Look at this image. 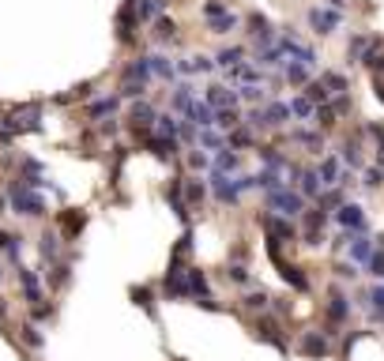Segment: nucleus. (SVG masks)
Listing matches in <instances>:
<instances>
[{
    "instance_id": "obj_20",
    "label": "nucleus",
    "mask_w": 384,
    "mask_h": 361,
    "mask_svg": "<svg viewBox=\"0 0 384 361\" xmlns=\"http://www.w3.org/2000/svg\"><path fill=\"white\" fill-rule=\"evenodd\" d=\"M203 102L219 113V109H238V87H226V83H208L203 87Z\"/></svg>"
},
{
    "instance_id": "obj_17",
    "label": "nucleus",
    "mask_w": 384,
    "mask_h": 361,
    "mask_svg": "<svg viewBox=\"0 0 384 361\" xmlns=\"http://www.w3.org/2000/svg\"><path fill=\"white\" fill-rule=\"evenodd\" d=\"M151 42L155 49H174V45H181V23L174 19V15H162V19L151 23Z\"/></svg>"
},
{
    "instance_id": "obj_5",
    "label": "nucleus",
    "mask_w": 384,
    "mask_h": 361,
    "mask_svg": "<svg viewBox=\"0 0 384 361\" xmlns=\"http://www.w3.org/2000/svg\"><path fill=\"white\" fill-rule=\"evenodd\" d=\"M12 279H15V286H20V301L26 305V309H34V305H42L45 298H49L38 267H26L23 264V267H15V271H12Z\"/></svg>"
},
{
    "instance_id": "obj_3",
    "label": "nucleus",
    "mask_w": 384,
    "mask_h": 361,
    "mask_svg": "<svg viewBox=\"0 0 384 361\" xmlns=\"http://www.w3.org/2000/svg\"><path fill=\"white\" fill-rule=\"evenodd\" d=\"M34 248H38V271H49L53 264L68 260V241H64V234L57 226H42L38 230V241H34Z\"/></svg>"
},
{
    "instance_id": "obj_18",
    "label": "nucleus",
    "mask_w": 384,
    "mask_h": 361,
    "mask_svg": "<svg viewBox=\"0 0 384 361\" xmlns=\"http://www.w3.org/2000/svg\"><path fill=\"white\" fill-rule=\"evenodd\" d=\"M275 271H279V279H283L294 294H309L313 290V279H309V271L302 264H294V260H279L275 264Z\"/></svg>"
},
{
    "instance_id": "obj_4",
    "label": "nucleus",
    "mask_w": 384,
    "mask_h": 361,
    "mask_svg": "<svg viewBox=\"0 0 384 361\" xmlns=\"http://www.w3.org/2000/svg\"><path fill=\"white\" fill-rule=\"evenodd\" d=\"M305 196L294 188V184H283V188L268 192L264 196V211H271V215H283V218H302L305 215Z\"/></svg>"
},
{
    "instance_id": "obj_44",
    "label": "nucleus",
    "mask_w": 384,
    "mask_h": 361,
    "mask_svg": "<svg viewBox=\"0 0 384 361\" xmlns=\"http://www.w3.org/2000/svg\"><path fill=\"white\" fill-rule=\"evenodd\" d=\"M358 184H362V188H369V192H381V188H384V166L369 162V166L358 173Z\"/></svg>"
},
{
    "instance_id": "obj_52",
    "label": "nucleus",
    "mask_w": 384,
    "mask_h": 361,
    "mask_svg": "<svg viewBox=\"0 0 384 361\" xmlns=\"http://www.w3.org/2000/svg\"><path fill=\"white\" fill-rule=\"evenodd\" d=\"M332 275H335V279H339V282H354V279H358V264H351V260H339V264L332 267Z\"/></svg>"
},
{
    "instance_id": "obj_19",
    "label": "nucleus",
    "mask_w": 384,
    "mask_h": 361,
    "mask_svg": "<svg viewBox=\"0 0 384 361\" xmlns=\"http://www.w3.org/2000/svg\"><path fill=\"white\" fill-rule=\"evenodd\" d=\"M290 102H283V98H268L264 102V128L268 132H286V125H290Z\"/></svg>"
},
{
    "instance_id": "obj_27",
    "label": "nucleus",
    "mask_w": 384,
    "mask_h": 361,
    "mask_svg": "<svg viewBox=\"0 0 384 361\" xmlns=\"http://www.w3.org/2000/svg\"><path fill=\"white\" fill-rule=\"evenodd\" d=\"M241 166H245V154L233 151V147H222L219 154H211V170L215 173H226V177H238Z\"/></svg>"
},
{
    "instance_id": "obj_34",
    "label": "nucleus",
    "mask_w": 384,
    "mask_h": 361,
    "mask_svg": "<svg viewBox=\"0 0 384 361\" xmlns=\"http://www.w3.org/2000/svg\"><path fill=\"white\" fill-rule=\"evenodd\" d=\"M226 147H233V151H241V154H245V151H256V147H260V136L252 132L249 125H241V128H233V132H226Z\"/></svg>"
},
{
    "instance_id": "obj_56",
    "label": "nucleus",
    "mask_w": 384,
    "mask_h": 361,
    "mask_svg": "<svg viewBox=\"0 0 384 361\" xmlns=\"http://www.w3.org/2000/svg\"><path fill=\"white\" fill-rule=\"evenodd\" d=\"M369 323H384V309H369Z\"/></svg>"
},
{
    "instance_id": "obj_13",
    "label": "nucleus",
    "mask_w": 384,
    "mask_h": 361,
    "mask_svg": "<svg viewBox=\"0 0 384 361\" xmlns=\"http://www.w3.org/2000/svg\"><path fill=\"white\" fill-rule=\"evenodd\" d=\"M87 222H91V211H83V207H64V211H57L53 226L64 234V241H68V245H76L79 234L87 230Z\"/></svg>"
},
{
    "instance_id": "obj_16",
    "label": "nucleus",
    "mask_w": 384,
    "mask_h": 361,
    "mask_svg": "<svg viewBox=\"0 0 384 361\" xmlns=\"http://www.w3.org/2000/svg\"><path fill=\"white\" fill-rule=\"evenodd\" d=\"M121 83H144V87H151L155 83L151 53H136V57H128L125 64H121Z\"/></svg>"
},
{
    "instance_id": "obj_57",
    "label": "nucleus",
    "mask_w": 384,
    "mask_h": 361,
    "mask_svg": "<svg viewBox=\"0 0 384 361\" xmlns=\"http://www.w3.org/2000/svg\"><path fill=\"white\" fill-rule=\"evenodd\" d=\"M373 90H377V98L384 102V79H373Z\"/></svg>"
},
{
    "instance_id": "obj_1",
    "label": "nucleus",
    "mask_w": 384,
    "mask_h": 361,
    "mask_svg": "<svg viewBox=\"0 0 384 361\" xmlns=\"http://www.w3.org/2000/svg\"><path fill=\"white\" fill-rule=\"evenodd\" d=\"M4 196H8V211L20 218H45L49 215V196L38 192L34 184H26L23 177H4Z\"/></svg>"
},
{
    "instance_id": "obj_8",
    "label": "nucleus",
    "mask_w": 384,
    "mask_h": 361,
    "mask_svg": "<svg viewBox=\"0 0 384 361\" xmlns=\"http://www.w3.org/2000/svg\"><path fill=\"white\" fill-rule=\"evenodd\" d=\"M351 312H354V301L346 298V290L339 282H332V286H328V298H324V323L339 331L343 323L351 320Z\"/></svg>"
},
{
    "instance_id": "obj_22",
    "label": "nucleus",
    "mask_w": 384,
    "mask_h": 361,
    "mask_svg": "<svg viewBox=\"0 0 384 361\" xmlns=\"http://www.w3.org/2000/svg\"><path fill=\"white\" fill-rule=\"evenodd\" d=\"M256 159H260V170H275V173H283V177H286L290 166H294V159H290L286 151H279V143H260Z\"/></svg>"
},
{
    "instance_id": "obj_30",
    "label": "nucleus",
    "mask_w": 384,
    "mask_h": 361,
    "mask_svg": "<svg viewBox=\"0 0 384 361\" xmlns=\"http://www.w3.org/2000/svg\"><path fill=\"white\" fill-rule=\"evenodd\" d=\"M373 248H377V241H373L369 234H354L351 245H346V260L365 267V264H369V256H373Z\"/></svg>"
},
{
    "instance_id": "obj_2",
    "label": "nucleus",
    "mask_w": 384,
    "mask_h": 361,
    "mask_svg": "<svg viewBox=\"0 0 384 361\" xmlns=\"http://www.w3.org/2000/svg\"><path fill=\"white\" fill-rule=\"evenodd\" d=\"M45 106H49L45 98H34V102H15V106L0 109V113H4L8 132H12V140L45 132Z\"/></svg>"
},
{
    "instance_id": "obj_49",
    "label": "nucleus",
    "mask_w": 384,
    "mask_h": 361,
    "mask_svg": "<svg viewBox=\"0 0 384 361\" xmlns=\"http://www.w3.org/2000/svg\"><path fill=\"white\" fill-rule=\"evenodd\" d=\"M226 282L241 286V290H252V271H249V264H226Z\"/></svg>"
},
{
    "instance_id": "obj_32",
    "label": "nucleus",
    "mask_w": 384,
    "mask_h": 361,
    "mask_svg": "<svg viewBox=\"0 0 384 361\" xmlns=\"http://www.w3.org/2000/svg\"><path fill=\"white\" fill-rule=\"evenodd\" d=\"M181 162H185V170H189L192 177H208L211 173V154L200 151V147H189V151L181 154Z\"/></svg>"
},
{
    "instance_id": "obj_48",
    "label": "nucleus",
    "mask_w": 384,
    "mask_h": 361,
    "mask_svg": "<svg viewBox=\"0 0 384 361\" xmlns=\"http://www.w3.org/2000/svg\"><path fill=\"white\" fill-rule=\"evenodd\" d=\"M271 98V90L268 87H238V102H241V106H264V102Z\"/></svg>"
},
{
    "instance_id": "obj_12",
    "label": "nucleus",
    "mask_w": 384,
    "mask_h": 361,
    "mask_svg": "<svg viewBox=\"0 0 384 361\" xmlns=\"http://www.w3.org/2000/svg\"><path fill=\"white\" fill-rule=\"evenodd\" d=\"M335 154H339V162L346 166V170H354V173L365 170V140L358 136V128H354V132H346L343 140L335 143Z\"/></svg>"
},
{
    "instance_id": "obj_45",
    "label": "nucleus",
    "mask_w": 384,
    "mask_h": 361,
    "mask_svg": "<svg viewBox=\"0 0 384 361\" xmlns=\"http://www.w3.org/2000/svg\"><path fill=\"white\" fill-rule=\"evenodd\" d=\"M57 312H61V305L45 298L42 305H34V309H26V316H31L34 323H42V328H45V323H53V320H57Z\"/></svg>"
},
{
    "instance_id": "obj_9",
    "label": "nucleus",
    "mask_w": 384,
    "mask_h": 361,
    "mask_svg": "<svg viewBox=\"0 0 384 361\" xmlns=\"http://www.w3.org/2000/svg\"><path fill=\"white\" fill-rule=\"evenodd\" d=\"M252 335H256L260 342H268V346H275L279 354H290V339L283 331V320L271 316V312H264V316H252Z\"/></svg>"
},
{
    "instance_id": "obj_28",
    "label": "nucleus",
    "mask_w": 384,
    "mask_h": 361,
    "mask_svg": "<svg viewBox=\"0 0 384 361\" xmlns=\"http://www.w3.org/2000/svg\"><path fill=\"white\" fill-rule=\"evenodd\" d=\"M208 200H211L208 177H192V173H185V203H189V211H200Z\"/></svg>"
},
{
    "instance_id": "obj_39",
    "label": "nucleus",
    "mask_w": 384,
    "mask_h": 361,
    "mask_svg": "<svg viewBox=\"0 0 384 361\" xmlns=\"http://www.w3.org/2000/svg\"><path fill=\"white\" fill-rule=\"evenodd\" d=\"M155 136H162V140H177V136H181V117L170 113V109H162L158 120H155Z\"/></svg>"
},
{
    "instance_id": "obj_41",
    "label": "nucleus",
    "mask_w": 384,
    "mask_h": 361,
    "mask_svg": "<svg viewBox=\"0 0 384 361\" xmlns=\"http://www.w3.org/2000/svg\"><path fill=\"white\" fill-rule=\"evenodd\" d=\"M343 203H351V192H346V188H324V192H321V200H316V207L328 211V215H335V211H339Z\"/></svg>"
},
{
    "instance_id": "obj_6",
    "label": "nucleus",
    "mask_w": 384,
    "mask_h": 361,
    "mask_svg": "<svg viewBox=\"0 0 384 361\" xmlns=\"http://www.w3.org/2000/svg\"><path fill=\"white\" fill-rule=\"evenodd\" d=\"M256 222H260V230H264V237L279 241V245H294V241H302V226H298L294 218H283V215H271V211H260Z\"/></svg>"
},
{
    "instance_id": "obj_7",
    "label": "nucleus",
    "mask_w": 384,
    "mask_h": 361,
    "mask_svg": "<svg viewBox=\"0 0 384 361\" xmlns=\"http://www.w3.org/2000/svg\"><path fill=\"white\" fill-rule=\"evenodd\" d=\"M305 23H309V31H313L316 38H332L335 31H343L346 15L335 12V8H328V4H313V8H305Z\"/></svg>"
},
{
    "instance_id": "obj_31",
    "label": "nucleus",
    "mask_w": 384,
    "mask_h": 361,
    "mask_svg": "<svg viewBox=\"0 0 384 361\" xmlns=\"http://www.w3.org/2000/svg\"><path fill=\"white\" fill-rule=\"evenodd\" d=\"M132 8H136V19L144 26H151L155 19H162L170 12V0H132Z\"/></svg>"
},
{
    "instance_id": "obj_15",
    "label": "nucleus",
    "mask_w": 384,
    "mask_h": 361,
    "mask_svg": "<svg viewBox=\"0 0 384 361\" xmlns=\"http://www.w3.org/2000/svg\"><path fill=\"white\" fill-rule=\"evenodd\" d=\"M335 222V230H346V234H369V218H365V207L362 203H343L339 211L332 215Z\"/></svg>"
},
{
    "instance_id": "obj_10",
    "label": "nucleus",
    "mask_w": 384,
    "mask_h": 361,
    "mask_svg": "<svg viewBox=\"0 0 384 361\" xmlns=\"http://www.w3.org/2000/svg\"><path fill=\"white\" fill-rule=\"evenodd\" d=\"M139 26H144V23L136 19L132 0H125V4L117 8V15H114V38H117V45H125V49L139 45Z\"/></svg>"
},
{
    "instance_id": "obj_43",
    "label": "nucleus",
    "mask_w": 384,
    "mask_h": 361,
    "mask_svg": "<svg viewBox=\"0 0 384 361\" xmlns=\"http://www.w3.org/2000/svg\"><path fill=\"white\" fill-rule=\"evenodd\" d=\"M245 125V109H219V113H215V128H219V132H233V128H241Z\"/></svg>"
},
{
    "instance_id": "obj_55",
    "label": "nucleus",
    "mask_w": 384,
    "mask_h": 361,
    "mask_svg": "<svg viewBox=\"0 0 384 361\" xmlns=\"http://www.w3.org/2000/svg\"><path fill=\"white\" fill-rule=\"evenodd\" d=\"M328 8H335V12H343L346 15V8H351V0H324Z\"/></svg>"
},
{
    "instance_id": "obj_35",
    "label": "nucleus",
    "mask_w": 384,
    "mask_h": 361,
    "mask_svg": "<svg viewBox=\"0 0 384 361\" xmlns=\"http://www.w3.org/2000/svg\"><path fill=\"white\" fill-rule=\"evenodd\" d=\"M241 23H245V19H241V15L233 12V8H226V12H222V15H215V19H203V26H208L211 34H219V38H222V34H233Z\"/></svg>"
},
{
    "instance_id": "obj_38",
    "label": "nucleus",
    "mask_w": 384,
    "mask_h": 361,
    "mask_svg": "<svg viewBox=\"0 0 384 361\" xmlns=\"http://www.w3.org/2000/svg\"><path fill=\"white\" fill-rule=\"evenodd\" d=\"M321 83H324L328 90H332V98L351 95V76H346V72H339V68H328V72H321Z\"/></svg>"
},
{
    "instance_id": "obj_24",
    "label": "nucleus",
    "mask_w": 384,
    "mask_h": 361,
    "mask_svg": "<svg viewBox=\"0 0 384 361\" xmlns=\"http://www.w3.org/2000/svg\"><path fill=\"white\" fill-rule=\"evenodd\" d=\"M238 309L245 312V316H264V312H271V294L268 290H241V298H238Z\"/></svg>"
},
{
    "instance_id": "obj_33",
    "label": "nucleus",
    "mask_w": 384,
    "mask_h": 361,
    "mask_svg": "<svg viewBox=\"0 0 384 361\" xmlns=\"http://www.w3.org/2000/svg\"><path fill=\"white\" fill-rule=\"evenodd\" d=\"M181 120H189V125H196V128H215V109L203 98H196L192 106L181 113Z\"/></svg>"
},
{
    "instance_id": "obj_47",
    "label": "nucleus",
    "mask_w": 384,
    "mask_h": 361,
    "mask_svg": "<svg viewBox=\"0 0 384 361\" xmlns=\"http://www.w3.org/2000/svg\"><path fill=\"white\" fill-rule=\"evenodd\" d=\"M132 301L147 312V316H158V305H155L158 298H155V290H151V286H132Z\"/></svg>"
},
{
    "instance_id": "obj_21",
    "label": "nucleus",
    "mask_w": 384,
    "mask_h": 361,
    "mask_svg": "<svg viewBox=\"0 0 384 361\" xmlns=\"http://www.w3.org/2000/svg\"><path fill=\"white\" fill-rule=\"evenodd\" d=\"M0 260H4L8 267H23V260H26V237L20 234V230H8L4 234V245H0Z\"/></svg>"
},
{
    "instance_id": "obj_36",
    "label": "nucleus",
    "mask_w": 384,
    "mask_h": 361,
    "mask_svg": "<svg viewBox=\"0 0 384 361\" xmlns=\"http://www.w3.org/2000/svg\"><path fill=\"white\" fill-rule=\"evenodd\" d=\"M316 76H313V68H305L302 61H286V68H283V83H290V87H298L302 90L305 83H313Z\"/></svg>"
},
{
    "instance_id": "obj_50",
    "label": "nucleus",
    "mask_w": 384,
    "mask_h": 361,
    "mask_svg": "<svg viewBox=\"0 0 384 361\" xmlns=\"http://www.w3.org/2000/svg\"><path fill=\"white\" fill-rule=\"evenodd\" d=\"M283 184H286V177H283V173H275V170H260L256 173V192H264V196H268V192H275V188H283Z\"/></svg>"
},
{
    "instance_id": "obj_26",
    "label": "nucleus",
    "mask_w": 384,
    "mask_h": 361,
    "mask_svg": "<svg viewBox=\"0 0 384 361\" xmlns=\"http://www.w3.org/2000/svg\"><path fill=\"white\" fill-rule=\"evenodd\" d=\"M316 173H321L324 188H339V177L346 173V166L339 162V154H335V151H328L324 159H316Z\"/></svg>"
},
{
    "instance_id": "obj_51",
    "label": "nucleus",
    "mask_w": 384,
    "mask_h": 361,
    "mask_svg": "<svg viewBox=\"0 0 384 361\" xmlns=\"http://www.w3.org/2000/svg\"><path fill=\"white\" fill-rule=\"evenodd\" d=\"M365 275H369V279H381V282H384V248H373L369 264H365Z\"/></svg>"
},
{
    "instance_id": "obj_53",
    "label": "nucleus",
    "mask_w": 384,
    "mask_h": 361,
    "mask_svg": "<svg viewBox=\"0 0 384 361\" xmlns=\"http://www.w3.org/2000/svg\"><path fill=\"white\" fill-rule=\"evenodd\" d=\"M226 0H203V4H200V19H215V15H222V12H226Z\"/></svg>"
},
{
    "instance_id": "obj_25",
    "label": "nucleus",
    "mask_w": 384,
    "mask_h": 361,
    "mask_svg": "<svg viewBox=\"0 0 384 361\" xmlns=\"http://www.w3.org/2000/svg\"><path fill=\"white\" fill-rule=\"evenodd\" d=\"M151 72H155V79L162 83V87H174V83H181V76H177V61L170 57V53H162V49L151 53Z\"/></svg>"
},
{
    "instance_id": "obj_29",
    "label": "nucleus",
    "mask_w": 384,
    "mask_h": 361,
    "mask_svg": "<svg viewBox=\"0 0 384 361\" xmlns=\"http://www.w3.org/2000/svg\"><path fill=\"white\" fill-rule=\"evenodd\" d=\"M249 57H252L249 45H222V49H215V68L230 72V68H238V64H245Z\"/></svg>"
},
{
    "instance_id": "obj_40",
    "label": "nucleus",
    "mask_w": 384,
    "mask_h": 361,
    "mask_svg": "<svg viewBox=\"0 0 384 361\" xmlns=\"http://www.w3.org/2000/svg\"><path fill=\"white\" fill-rule=\"evenodd\" d=\"M290 117H294L298 125H313V120H316V106L305 95H294V98H290Z\"/></svg>"
},
{
    "instance_id": "obj_23",
    "label": "nucleus",
    "mask_w": 384,
    "mask_h": 361,
    "mask_svg": "<svg viewBox=\"0 0 384 361\" xmlns=\"http://www.w3.org/2000/svg\"><path fill=\"white\" fill-rule=\"evenodd\" d=\"M290 184H294V188L305 196V203H316V200H321V192H324V184H321V173H316V166H302V170H298V177L290 181Z\"/></svg>"
},
{
    "instance_id": "obj_54",
    "label": "nucleus",
    "mask_w": 384,
    "mask_h": 361,
    "mask_svg": "<svg viewBox=\"0 0 384 361\" xmlns=\"http://www.w3.org/2000/svg\"><path fill=\"white\" fill-rule=\"evenodd\" d=\"M12 132H8V125H4V113H0V151H12Z\"/></svg>"
},
{
    "instance_id": "obj_11",
    "label": "nucleus",
    "mask_w": 384,
    "mask_h": 361,
    "mask_svg": "<svg viewBox=\"0 0 384 361\" xmlns=\"http://www.w3.org/2000/svg\"><path fill=\"white\" fill-rule=\"evenodd\" d=\"M121 106H125V98L117 90H106V95H98L95 102L83 106V117H87V125H102V120H114L121 113Z\"/></svg>"
},
{
    "instance_id": "obj_58",
    "label": "nucleus",
    "mask_w": 384,
    "mask_h": 361,
    "mask_svg": "<svg viewBox=\"0 0 384 361\" xmlns=\"http://www.w3.org/2000/svg\"><path fill=\"white\" fill-rule=\"evenodd\" d=\"M4 316H8V301L0 298V320H4Z\"/></svg>"
},
{
    "instance_id": "obj_46",
    "label": "nucleus",
    "mask_w": 384,
    "mask_h": 361,
    "mask_svg": "<svg viewBox=\"0 0 384 361\" xmlns=\"http://www.w3.org/2000/svg\"><path fill=\"white\" fill-rule=\"evenodd\" d=\"M302 95H305L309 102H313L316 109H321V106H328V102H332V90H328L324 83H321V76H316L313 83H305V87H302Z\"/></svg>"
},
{
    "instance_id": "obj_14",
    "label": "nucleus",
    "mask_w": 384,
    "mask_h": 361,
    "mask_svg": "<svg viewBox=\"0 0 384 361\" xmlns=\"http://www.w3.org/2000/svg\"><path fill=\"white\" fill-rule=\"evenodd\" d=\"M332 350H335V339H328L321 328H309V331L298 335V354H305V358H313V361L332 358Z\"/></svg>"
},
{
    "instance_id": "obj_37",
    "label": "nucleus",
    "mask_w": 384,
    "mask_h": 361,
    "mask_svg": "<svg viewBox=\"0 0 384 361\" xmlns=\"http://www.w3.org/2000/svg\"><path fill=\"white\" fill-rule=\"evenodd\" d=\"M20 342L26 350H42L45 346V331H42V323H34L31 316H26L23 323H20Z\"/></svg>"
},
{
    "instance_id": "obj_42",
    "label": "nucleus",
    "mask_w": 384,
    "mask_h": 361,
    "mask_svg": "<svg viewBox=\"0 0 384 361\" xmlns=\"http://www.w3.org/2000/svg\"><path fill=\"white\" fill-rule=\"evenodd\" d=\"M196 147L208 154H219L222 147H226V132H219V128H200V140H196Z\"/></svg>"
}]
</instances>
